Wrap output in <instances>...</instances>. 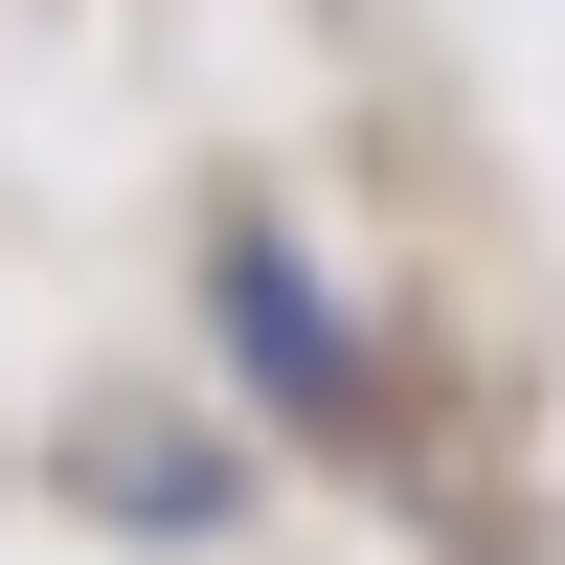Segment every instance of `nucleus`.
<instances>
[{
    "label": "nucleus",
    "mask_w": 565,
    "mask_h": 565,
    "mask_svg": "<svg viewBox=\"0 0 565 565\" xmlns=\"http://www.w3.org/2000/svg\"><path fill=\"white\" fill-rule=\"evenodd\" d=\"M226 317H249V362H271L295 407H340V317L295 295V249H226Z\"/></svg>",
    "instance_id": "1"
}]
</instances>
